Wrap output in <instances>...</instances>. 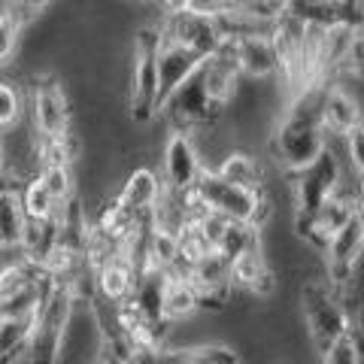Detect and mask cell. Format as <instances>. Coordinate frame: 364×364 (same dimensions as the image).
<instances>
[{"mask_svg":"<svg viewBox=\"0 0 364 364\" xmlns=\"http://www.w3.org/2000/svg\"><path fill=\"white\" fill-rule=\"evenodd\" d=\"M318 95H322V88L306 91L289 109H282V119L273 122V134L267 143L270 158L289 176L316 164L328 149V134L322 128V119H318Z\"/></svg>","mask_w":364,"mask_h":364,"instance_id":"6da1fadb","label":"cell"},{"mask_svg":"<svg viewBox=\"0 0 364 364\" xmlns=\"http://www.w3.org/2000/svg\"><path fill=\"white\" fill-rule=\"evenodd\" d=\"M161 25L149 21L134 31L131 43V85H128V109L131 122L149 128L158 119V52H161Z\"/></svg>","mask_w":364,"mask_h":364,"instance_id":"7a4b0ae2","label":"cell"},{"mask_svg":"<svg viewBox=\"0 0 364 364\" xmlns=\"http://www.w3.org/2000/svg\"><path fill=\"white\" fill-rule=\"evenodd\" d=\"M76 306H79L76 291L58 286L52 279L49 294L43 298L37 316H33V331L25 349V364H61L67 331H70Z\"/></svg>","mask_w":364,"mask_h":364,"instance_id":"3957f363","label":"cell"},{"mask_svg":"<svg viewBox=\"0 0 364 364\" xmlns=\"http://www.w3.org/2000/svg\"><path fill=\"white\" fill-rule=\"evenodd\" d=\"M301 316L304 328L310 334L316 355L322 358L340 337L352 334L358 328V322L349 316L343 301L331 291V286L325 282V277H310L301 282Z\"/></svg>","mask_w":364,"mask_h":364,"instance_id":"277c9868","label":"cell"},{"mask_svg":"<svg viewBox=\"0 0 364 364\" xmlns=\"http://www.w3.org/2000/svg\"><path fill=\"white\" fill-rule=\"evenodd\" d=\"M191 195H195L200 210L222 215L228 222H252L264 228L270 215V200L264 198V191H249L243 186H234V182L222 179L215 170H203Z\"/></svg>","mask_w":364,"mask_h":364,"instance_id":"5b68a950","label":"cell"},{"mask_svg":"<svg viewBox=\"0 0 364 364\" xmlns=\"http://www.w3.org/2000/svg\"><path fill=\"white\" fill-rule=\"evenodd\" d=\"M25 97H28V124L40 140H55V136L70 134L73 107L61 76L37 73L31 79V88Z\"/></svg>","mask_w":364,"mask_h":364,"instance_id":"8992f818","label":"cell"},{"mask_svg":"<svg viewBox=\"0 0 364 364\" xmlns=\"http://www.w3.org/2000/svg\"><path fill=\"white\" fill-rule=\"evenodd\" d=\"M289 186H291V198H294V213L316 215L337 195L340 186H343V167H340L337 152L328 146L316 164L289 176Z\"/></svg>","mask_w":364,"mask_h":364,"instance_id":"52a82bcc","label":"cell"},{"mask_svg":"<svg viewBox=\"0 0 364 364\" xmlns=\"http://www.w3.org/2000/svg\"><path fill=\"white\" fill-rule=\"evenodd\" d=\"M161 31L167 40H173L179 46H186L195 55H200L203 61L213 58L222 46V31H219V21H215L213 13L207 9H198V6H188L182 13H173V16H161Z\"/></svg>","mask_w":364,"mask_h":364,"instance_id":"ba28073f","label":"cell"},{"mask_svg":"<svg viewBox=\"0 0 364 364\" xmlns=\"http://www.w3.org/2000/svg\"><path fill=\"white\" fill-rule=\"evenodd\" d=\"M207 170L203 158L198 152V143L191 134L182 131H170L164 152H161V179H164V191L173 195H188L195 191L200 173Z\"/></svg>","mask_w":364,"mask_h":364,"instance_id":"9c48e42d","label":"cell"},{"mask_svg":"<svg viewBox=\"0 0 364 364\" xmlns=\"http://www.w3.org/2000/svg\"><path fill=\"white\" fill-rule=\"evenodd\" d=\"M200 64H203L200 55L186 49V46H179L167 37L161 40V52H158V116H161L170 95H173L179 85H186L188 79L200 70Z\"/></svg>","mask_w":364,"mask_h":364,"instance_id":"30bf717a","label":"cell"},{"mask_svg":"<svg viewBox=\"0 0 364 364\" xmlns=\"http://www.w3.org/2000/svg\"><path fill=\"white\" fill-rule=\"evenodd\" d=\"M136 282H140V273L131 264V258L119 249V252H112L104 264L95 270V298L100 304L119 306L134 298Z\"/></svg>","mask_w":364,"mask_h":364,"instance_id":"8fae6325","label":"cell"},{"mask_svg":"<svg viewBox=\"0 0 364 364\" xmlns=\"http://www.w3.org/2000/svg\"><path fill=\"white\" fill-rule=\"evenodd\" d=\"M318 119H322V128L328 134V140L331 136H343L358 128L364 122V109L358 104V97H352L343 85H328L322 88V95H318Z\"/></svg>","mask_w":364,"mask_h":364,"instance_id":"7c38bea8","label":"cell"},{"mask_svg":"<svg viewBox=\"0 0 364 364\" xmlns=\"http://www.w3.org/2000/svg\"><path fill=\"white\" fill-rule=\"evenodd\" d=\"M234 46H237V64H240V76L243 79L267 82V79L279 76V58H277V46H273L270 33L234 40Z\"/></svg>","mask_w":364,"mask_h":364,"instance_id":"4fadbf2b","label":"cell"},{"mask_svg":"<svg viewBox=\"0 0 364 364\" xmlns=\"http://www.w3.org/2000/svg\"><path fill=\"white\" fill-rule=\"evenodd\" d=\"M161 195H164V179L152 167H134L116 191V198L134 213H152Z\"/></svg>","mask_w":364,"mask_h":364,"instance_id":"5bb4252c","label":"cell"},{"mask_svg":"<svg viewBox=\"0 0 364 364\" xmlns=\"http://www.w3.org/2000/svg\"><path fill=\"white\" fill-rule=\"evenodd\" d=\"M215 173L222 179L234 182V186H243L249 191H264V182H267V173H264V164L258 161L252 152L246 149H231L219 158V164L213 167Z\"/></svg>","mask_w":364,"mask_h":364,"instance_id":"9a60e30c","label":"cell"},{"mask_svg":"<svg viewBox=\"0 0 364 364\" xmlns=\"http://www.w3.org/2000/svg\"><path fill=\"white\" fill-rule=\"evenodd\" d=\"M200 310V294L191 286L188 277H176V273H167L164 279V301H161V316L164 322L179 325L188 322L191 316Z\"/></svg>","mask_w":364,"mask_h":364,"instance_id":"2e32d148","label":"cell"},{"mask_svg":"<svg viewBox=\"0 0 364 364\" xmlns=\"http://www.w3.org/2000/svg\"><path fill=\"white\" fill-rule=\"evenodd\" d=\"M258 246H264V228H258L252 222H228L222 231V240L215 243V252L231 264L234 258L252 252Z\"/></svg>","mask_w":364,"mask_h":364,"instance_id":"e0dca14e","label":"cell"},{"mask_svg":"<svg viewBox=\"0 0 364 364\" xmlns=\"http://www.w3.org/2000/svg\"><path fill=\"white\" fill-rule=\"evenodd\" d=\"M25 231H28V215H25V207H21L18 188L0 195V252L4 249H16L18 252Z\"/></svg>","mask_w":364,"mask_h":364,"instance_id":"ac0fdd59","label":"cell"},{"mask_svg":"<svg viewBox=\"0 0 364 364\" xmlns=\"http://www.w3.org/2000/svg\"><path fill=\"white\" fill-rule=\"evenodd\" d=\"M18 198H21V207H25L28 222H49L61 210V203L49 195V188L40 182V176L21 182V186H18Z\"/></svg>","mask_w":364,"mask_h":364,"instance_id":"d6986e66","label":"cell"},{"mask_svg":"<svg viewBox=\"0 0 364 364\" xmlns=\"http://www.w3.org/2000/svg\"><path fill=\"white\" fill-rule=\"evenodd\" d=\"M282 16L294 18L298 25L331 28L337 21V4H334V0H286Z\"/></svg>","mask_w":364,"mask_h":364,"instance_id":"ffe728a7","label":"cell"},{"mask_svg":"<svg viewBox=\"0 0 364 364\" xmlns=\"http://www.w3.org/2000/svg\"><path fill=\"white\" fill-rule=\"evenodd\" d=\"M28 21L21 18L13 6H0V67H9L16 61L21 49V37H25Z\"/></svg>","mask_w":364,"mask_h":364,"instance_id":"44dd1931","label":"cell"},{"mask_svg":"<svg viewBox=\"0 0 364 364\" xmlns=\"http://www.w3.org/2000/svg\"><path fill=\"white\" fill-rule=\"evenodd\" d=\"M28 116V97L18 82L13 79H0V131L18 128V122Z\"/></svg>","mask_w":364,"mask_h":364,"instance_id":"7402d4cb","label":"cell"},{"mask_svg":"<svg viewBox=\"0 0 364 364\" xmlns=\"http://www.w3.org/2000/svg\"><path fill=\"white\" fill-rule=\"evenodd\" d=\"M40 182L49 188V195L58 203H67L76 195L73 167H67V164H40Z\"/></svg>","mask_w":364,"mask_h":364,"instance_id":"603a6c76","label":"cell"},{"mask_svg":"<svg viewBox=\"0 0 364 364\" xmlns=\"http://www.w3.org/2000/svg\"><path fill=\"white\" fill-rule=\"evenodd\" d=\"M176 352H186L198 364H243L240 349L231 343H195L188 349H176Z\"/></svg>","mask_w":364,"mask_h":364,"instance_id":"cb8c5ba5","label":"cell"},{"mask_svg":"<svg viewBox=\"0 0 364 364\" xmlns=\"http://www.w3.org/2000/svg\"><path fill=\"white\" fill-rule=\"evenodd\" d=\"M322 364H364V340H361L358 328L352 334L340 337L322 355Z\"/></svg>","mask_w":364,"mask_h":364,"instance_id":"d4e9b609","label":"cell"},{"mask_svg":"<svg viewBox=\"0 0 364 364\" xmlns=\"http://www.w3.org/2000/svg\"><path fill=\"white\" fill-rule=\"evenodd\" d=\"M340 76H349V79H355V82H364V28L352 31L346 58H343V64H340Z\"/></svg>","mask_w":364,"mask_h":364,"instance_id":"484cf974","label":"cell"},{"mask_svg":"<svg viewBox=\"0 0 364 364\" xmlns=\"http://www.w3.org/2000/svg\"><path fill=\"white\" fill-rule=\"evenodd\" d=\"M95 364H134V361H131L128 346L122 343V337L116 331H109V334H104V340H100V352H97Z\"/></svg>","mask_w":364,"mask_h":364,"instance_id":"4316f807","label":"cell"},{"mask_svg":"<svg viewBox=\"0 0 364 364\" xmlns=\"http://www.w3.org/2000/svg\"><path fill=\"white\" fill-rule=\"evenodd\" d=\"M343 149H346L349 164L355 167V173L364 176V122L343 136Z\"/></svg>","mask_w":364,"mask_h":364,"instance_id":"83f0119b","label":"cell"},{"mask_svg":"<svg viewBox=\"0 0 364 364\" xmlns=\"http://www.w3.org/2000/svg\"><path fill=\"white\" fill-rule=\"evenodd\" d=\"M6 4L13 6L16 13H18V16H21V18H25L28 25H31V21L37 18L40 13H46V6H49L52 0H6Z\"/></svg>","mask_w":364,"mask_h":364,"instance_id":"f1b7e54d","label":"cell"},{"mask_svg":"<svg viewBox=\"0 0 364 364\" xmlns=\"http://www.w3.org/2000/svg\"><path fill=\"white\" fill-rule=\"evenodd\" d=\"M152 4L161 9V16H173V13H182V9L195 6V0H152Z\"/></svg>","mask_w":364,"mask_h":364,"instance_id":"f546056e","label":"cell"},{"mask_svg":"<svg viewBox=\"0 0 364 364\" xmlns=\"http://www.w3.org/2000/svg\"><path fill=\"white\" fill-rule=\"evenodd\" d=\"M18 188V182H16V176L9 173L6 167H0V195H6V191H16Z\"/></svg>","mask_w":364,"mask_h":364,"instance_id":"4dcf8cb0","label":"cell"},{"mask_svg":"<svg viewBox=\"0 0 364 364\" xmlns=\"http://www.w3.org/2000/svg\"><path fill=\"white\" fill-rule=\"evenodd\" d=\"M198 9H207V13H215V9L222 6V0H195Z\"/></svg>","mask_w":364,"mask_h":364,"instance_id":"1f68e13d","label":"cell"},{"mask_svg":"<svg viewBox=\"0 0 364 364\" xmlns=\"http://www.w3.org/2000/svg\"><path fill=\"white\" fill-rule=\"evenodd\" d=\"M337 9H352V6H364V0H334Z\"/></svg>","mask_w":364,"mask_h":364,"instance_id":"d6a6232c","label":"cell"},{"mask_svg":"<svg viewBox=\"0 0 364 364\" xmlns=\"http://www.w3.org/2000/svg\"><path fill=\"white\" fill-rule=\"evenodd\" d=\"M355 198H358V203L364 207V176H358V186H355Z\"/></svg>","mask_w":364,"mask_h":364,"instance_id":"836d02e7","label":"cell"},{"mask_svg":"<svg viewBox=\"0 0 364 364\" xmlns=\"http://www.w3.org/2000/svg\"><path fill=\"white\" fill-rule=\"evenodd\" d=\"M6 161V143H4V131H0V167Z\"/></svg>","mask_w":364,"mask_h":364,"instance_id":"e575fe53","label":"cell"},{"mask_svg":"<svg viewBox=\"0 0 364 364\" xmlns=\"http://www.w3.org/2000/svg\"><path fill=\"white\" fill-rule=\"evenodd\" d=\"M358 222H361V231H364V207L358 203Z\"/></svg>","mask_w":364,"mask_h":364,"instance_id":"d590c367","label":"cell"},{"mask_svg":"<svg viewBox=\"0 0 364 364\" xmlns=\"http://www.w3.org/2000/svg\"><path fill=\"white\" fill-rule=\"evenodd\" d=\"M0 364H18V361H13V358H4V355H0Z\"/></svg>","mask_w":364,"mask_h":364,"instance_id":"8d00e7d4","label":"cell"},{"mask_svg":"<svg viewBox=\"0 0 364 364\" xmlns=\"http://www.w3.org/2000/svg\"><path fill=\"white\" fill-rule=\"evenodd\" d=\"M282 364H291V361H282Z\"/></svg>","mask_w":364,"mask_h":364,"instance_id":"74e56055","label":"cell"}]
</instances>
